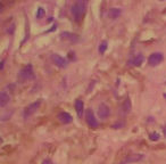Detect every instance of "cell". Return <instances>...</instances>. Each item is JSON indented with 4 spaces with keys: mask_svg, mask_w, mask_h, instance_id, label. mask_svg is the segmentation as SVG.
Instances as JSON below:
<instances>
[{
    "mask_svg": "<svg viewBox=\"0 0 166 164\" xmlns=\"http://www.w3.org/2000/svg\"><path fill=\"white\" fill-rule=\"evenodd\" d=\"M87 5H88V0H78L72 6V15L76 22H80L82 17L84 16Z\"/></svg>",
    "mask_w": 166,
    "mask_h": 164,
    "instance_id": "6da1fadb",
    "label": "cell"
},
{
    "mask_svg": "<svg viewBox=\"0 0 166 164\" xmlns=\"http://www.w3.org/2000/svg\"><path fill=\"white\" fill-rule=\"evenodd\" d=\"M85 120H87V123H88V126L90 128H93V129L98 128V121L96 119V116H94L93 110L91 108L87 110V112H85Z\"/></svg>",
    "mask_w": 166,
    "mask_h": 164,
    "instance_id": "7a4b0ae2",
    "label": "cell"
},
{
    "mask_svg": "<svg viewBox=\"0 0 166 164\" xmlns=\"http://www.w3.org/2000/svg\"><path fill=\"white\" fill-rule=\"evenodd\" d=\"M164 56L162 53H153L148 58V63L150 66H157L158 64H160L163 62Z\"/></svg>",
    "mask_w": 166,
    "mask_h": 164,
    "instance_id": "3957f363",
    "label": "cell"
},
{
    "mask_svg": "<svg viewBox=\"0 0 166 164\" xmlns=\"http://www.w3.org/2000/svg\"><path fill=\"white\" fill-rule=\"evenodd\" d=\"M40 105H41V100H38V101H35V103H32L31 105H28V107L24 110V117L28 119V117L31 116L32 114L35 113V112L39 110Z\"/></svg>",
    "mask_w": 166,
    "mask_h": 164,
    "instance_id": "277c9868",
    "label": "cell"
},
{
    "mask_svg": "<svg viewBox=\"0 0 166 164\" xmlns=\"http://www.w3.org/2000/svg\"><path fill=\"white\" fill-rule=\"evenodd\" d=\"M19 76H21V79L23 80H28V79H32L34 74H33V69H32L31 65H26L24 69H22L21 73H19Z\"/></svg>",
    "mask_w": 166,
    "mask_h": 164,
    "instance_id": "5b68a950",
    "label": "cell"
},
{
    "mask_svg": "<svg viewBox=\"0 0 166 164\" xmlns=\"http://www.w3.org/2000/svg\"><path fill=\"white\" fill-rule=\"evenodd\" d=\"M109 114H110V110L107 105L101 104L99 106V108H98V115H99V117H100L101 120H106L107 117L109 116Z\"/></svg>",
    "mask_w": 166,
    "mask_h": 164,
    "instance_id": "8992f818",
    "label": "cell"
},
{
    "mask_svg": "<svg viewBox=\"0 0 166 164\" xmlns=\"http://www.w3.org/2000/svg\"><path fill=\"white\" fill-rule=\"evenodd\" d=\"M51 58H53V63L56 64L58 67H62V69H64V67H66V65H67V62H66V59L64 58V57L59 56L58 54H53V56H51Z\"/></svg>",
    "mask_w": 166,
    "mask_h": 164,
    "instance_id": "52a82bcc",
    "label": "cell"
},
{
    "mask_svg": "<svg viewBox=\"0 0 166 164\" xmlns=\"http://www.w3.org/2000/svg\"><path fill=\"white\" fill-rule=\"evenodd\" d=\"M57 119L59 120V122L64 123V124H68V123H71L73 121V117L71 116L68 113H66V112H60V113L58 114Z\"/></svg>",
    "mask_w": 166,
    "mask_h": 164,
    "instance_id": "ba28073f",
    "label": "cell"
},
{
    "mask_svg": "<svg viewBox=\"0 0 166 164\" xmlns=\"http://www.w3.org/2000/svg\"><path fill=\"white\" fill-rule=\"evenodd\" d=\"M9 100H10V96L8 95L5 90H3L1 94H0V106H1V107H5V106L9 103Z\"/></svg>",
    "mask_w": 166,
    "mask_h": 164,
    "instance_id": "9c48e42d",
    "label": "cell"
},
{
    "mask_svg": "<svg viewBox=\"0 0 166 164\" xmlns=\"http://www.w3.org/2000/svg\"><path fill=\"white\" fill-rule=\"evenodd\" d=\"M83 107H84L83 101H82L81 99H76V101H75V110H76V113H78V117H82V114H83Z\"/></svg>",
    "mask_w": 166,
    "mask_h": 164,
    "instance_id": "30bf717a",
    "label": "cell"
},
{
    "mask_svg": "<svg viewBox=\"0 0 166 164\" xmlns=\"http://www.w3.org/2000/svg\"><path fill=\"white\" fill-rule=\"evenodd\" d=\"M121 15V9L119 8H112L108 12V17L110 19H116L118 18V16Z\"/></svg>",
    "mask_w": 166,
    "mask_h": 164,
    "instance_id": "8fae6325",
    "label": "cell"
},
{
    "mask_svg": "<svg viewBox=\"0 0 166 164\" xmlns=\"http://www.w3.org/2000/svg\"><path fill=\"white\" fill-rule=\"evenodd\" d=\"M142 158V155L139 154V155H130L128 158H126L125 161L123 162V164H126V163H132V162H137L139 161V160H141Z\"/></svg>",
    "mask_w": 166,
    "mask_h": 164,
    "instance_id": "7c38bea8",
    "label": "cell"
},
{
    "mask_svg": "<svg viewBox=\"0 0 166 164\" xmlns=\"http://www.w3.org/2000/svg\"><path fill=\"white\" fill-rule=\"evenodd\" d=\"M142 62H143V56H142L141 54H139V55H137V56H135V58L133 59V62H132V63H133V65H134V66H139V65H141V64H142Z\"/></svg>",
    "mask_w": 166,
    "mask_h": 164,
    "instance_id": "4fadbf2b",
    "label": "cell"
},
{
    "mask_svg": "<svg viewBox=\"0 0 166 164\" xmlns=\"http://www.w3.org/2000/svg\"><path fill=\"white\" fill-rule=\"evenodd\" d=\"M130 110H131V104H130V100H128V99H125V101H124V105H123V110H124L125 113H128V112H130Z\"/></svg>",
    "mask_w": 166,
    "mask_h": 164,
    "instance_id": "5bb4252c",
    "label": "cell"
},
{
    "mask_svg": "<svg viewBox=\"0 0 166 164\" xmlns=\"http://www.w3.org/2000/svg\"><path fill=\"white\" fill-rule=\"evenodd\" d=\"M106 49H107V41H103L100 44V46H99V53L103 54L106 51Z\"/></svg>",
    "mask_w": 166,
    "mask_h": 164,
    "instance_id": "9a60e30c",
    "label": "cell"
},
{
    "mask_svg": "<svg viewBox=\"0 0 166 164\" xmlns=\"http://www.w3.org/2000/svg\"><path fill=\"white\" fill-rule=\"evenodd\" d=\"M43 14H44V10H43V8H39L38 9V12H37V18H41L42 16H43Z\"/></svg>",
    "mask_w": 166,
    "mask_h": 164,
    "instance_id": "2e32d148",
    "label": "cell"
},
{
    "mask_svg": "<svg viewBox=\"0 0 166 164\" xmlns=\"http://www.w3.org/2000/svg\"><path fill=\"white\" fill-rule=\"evenodd\" d=\"M150 140H158L159 139V135L158 133H150Z\"/></svg>",
    "mask_w": 166,
    "mask_h": 164,
    "instance_id": "e0dca14e",
    "label": "cell"
},
{
    "mask_svg": "<svg viewBox=\"0 0 166 164\" xmlns=\"http://www.w3.org/2000/svg\"><path fill=\"white\" fill-rule=\"evenodd\" d=\"M42 164H55L53 161H50V160H44L43 162H42Z\"/></svg>",
    "mask_w": 166,
    "mask_h": 164,
    "instance_id": "ac0fdd59",
    "label": "cell"
},
{
    "mask_svg": "<svg viewBox=\"0 0 166 164\" xmlns=\"http://www.w3.org/2000/svg\"><path fill=\"white\" fill-rule=\"evenodd\" d=\"M163 132H164V136L166 137V126H164V128H163Z\"/></svg>",
    "mask_w": 166,
    "mask_h": 164,
    "instance_id": "d6986e66",
    "label": "cell"
},
{
    "mask_svg": "<svg viewBox=\"0 0 166 164\" xmlns=\"http://www.w3.org/2000/svg\"><path fill=\"white\" fill-rule=\"evenodd\" d=\"M164 98H165V99H166V94H164Z\"/></svg>",
    "mask_w": 166,
    "mask_h": 164,
    "instance_id": "ffe728a7",
    "label": "cell"
}]
</instances>
